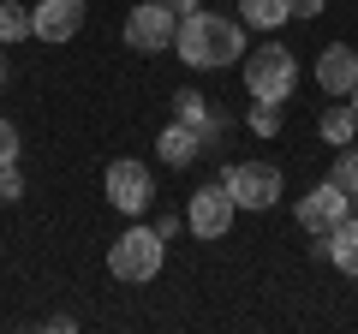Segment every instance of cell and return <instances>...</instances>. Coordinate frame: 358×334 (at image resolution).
Returning a JSON list of instances; mask_svg holds the SVG:
<instances>
[{"label":"cell","mask_w":358,"mask_h":334,"mask_svg":"<svg viewBox=\"0 0 358 334\" xmlns=\"http://www.w3.org/2000/svg\"><path fill=\"white\" fill-rule=\"evenodd\" d=\"M329 180L341 185L346 197L358 191V150H352V143H346V150H334V173H329Z\"/></svg>","instance_id":"obj_17"},{"label":"cell","mask_w":358,"mask_h":334,"mask_svg":"<svg viewBox=\"0 0 358 334\" xmlns=\"http://www.w3.org/2000/svg\"><path fill=\"white\" fill-rule=\"evenodd\" d=\"M293 215H299V227H305L310 239H322L329 227H341V221L352 215V197H346L334 180H322V185H310V191L299 197V209H293Z\"/></svg>","instance_id":"obj_8"},{"label":"cell","mask_w":358,"mask_h":334,"mask_svg":"<svg viewBox=\"0 0 358 334\" xmlns=\"http://www.w3.org/2000/svg\"><path fill=\"white\" fill-rule=\"evenodd\" d=\"M317 257H329L341 275H352V281H358V215H346L341 227L322 233V239H317Z\"/></svg>","instance_id":"obj_12"},{"label":"cell","mask_w":358,"mask_h":334,"mask_svg":"<svg viewBox=\"0 0 358 334\" xmlns=\"http://www.w3.org/2000/svg\"><path fill=\"white\" fill-rule=\"evenodd\" d=\"M317 131H322V143H329V150H346V143L358 138V114H352V102H334V108H322Z\"/></svg>","instance_id":"obj_14"},{"label":"cell","mask_w":358,"mask_h":334,"mask_svg":"<svg viewBox=\"0 0 358 334\" xmlns=\"http://www.w3.org/2000/svg\"><path fill=\"white\" fill-rule=\"evenodd\" d=\"M173 119H179V126H192L203 150H221V138H227V119H221L215 108H209V96H197V90H179L173 96Z\"/></svg>","instance_id":"obj_10"},{"label":"cell","mask_w":358,"mask_h":334,"mask_svg":"<svg viewBox=\"0 0 358 334\" xmlns=\"http://www.w3.org/2000/svg\"><path fill=\"white\" fill-rule=\"evenodd\" d=\"M30 24H36V42H72L78 30H84V0H36V13H30Z\"/></svg>","instance_id":"obj_9"},{"label":"cell","mask_w":358,"mask_h":334,"mask_svg":"<svg viewBox=\"0 0 358 334\" xmlns=\"http://www.w3.org/2000/svg\"><path fill=\"white\" fill-rule=\"evenodd\" d=\"M102 191H108V203H114L120 215H143V209L155 203V173L143 161H131V155H120V161H108Z\"/></svg>","instance_id":"obj_5"},{"label":"cell","mask_w":358,"mask_h":334,"mask_svg":"<svg viewBox=\"0 0 358 334\" xmlns=\"http://www.w3.org/2000/svg\"><path fill=\"white\" fill-rule=\"evenodd\" d=\"M162 263H167V239H162L155 227H126L114 245H108V275H114V281H126V286L155 281V275H162Z\"/></svg>","instance_id":"obj_2"},{"label":"cell","mask_w":358,"mask_h":334,"mask_svg":"<svg viewBox=\"0 0 358 334\" xmlns=\"http://www.w3.org/2000/svg\"><path fill=\"white\" fill-rule=\"evenodd\" d=\"M352 84H358V48L352 42H329L317 54V90L322 96H352Z\"/></svg>","instance_id":"obj_11"},{"label":"cell","mask_w":358,"mask_h":334,"mask_svg":"<svg viewBox=\"0 0 358 334\" xmlns=\"http://www.w3.org/2000/svg\"><path fill=\"white\" fill-rule=\"evenodd\" d=\"M322 13V0H293V18H317Z\"/></svg>","instance_id":"obj_21"},{"label":"cell","mask_w":358,"mask_h":334,"mask_svg":"<svg viewBox=\"0 0 358 334\" xmlns=\"http://www.w3.org/2000/svg\"><path fill=\"white\" fill-rule=\"evenodd\" d=\"M251 131L257 138H275L281 131V102H257L251 96Z\"/></svg>","instance_id":"obj_18"},{"label":"cell","mask_w":358,"mask_h":334,"mask_svg":"<svg viewBox=\"0 0 358 334\" xmlns=\"http://www.w3.org/2000/svg\"><path fill=\"white\" fill-rule=\"evenodd\" d=\"M155 150H162V161H167V167H192L197 155H203V143H197V131H192V126H179V119H173V126L155 138Z\"/></svg>","instance_id":"obj_13"},{"label":"cell","mask_w":358,"mask_h":334,"mask_svg":"<svg viewBox=\"0 0 358 334\" xmlns=\"http://www.w3.org/2000/svg\"><path fill=\"white\" fill-rule=\"evenodd\" d=\"M346 102H352V114H358V84H352V96H346Z\"/></svg>","instance_id":"obj_24"},{"label":"cell","mask_w":358,"mask_h":334,"mask_svg":"<svg viewBox=\"0 0 358 334\" xmlns=\"http://www.w3.org/2000/svg\"><path fill=\"white\" fill-rule=\"evenodd\" d=\"M24 197V173H18V161L0 167V203H18Z\"/></svg>","instance_id":"obj_19"},{"label":"cell","mask_w":358,"mask_h":334,"mask_svg":"<svg viewBox=\"0 0 358 334\" xmlns=\"http://www.w3.org/2000/svg\"><path fill=\"white\" fill-rule=\"evenodd\" d=\"M167 6H173L179 18H185V13H197V0H167Z\"/></svg>","instance_id":"obj_22"},{"label":"cell","mask_w":358,"mask_h":334,"mask_svg":"<svg viewBox=\"0 0 358 334\" xmlns=\"http://www.w3.org/2000/svg\"><path fill=\"white\" fill-rule=\"evenodd\" d=\"M6 161H18V126L13 119H0V167Z\"/></svg>","instance_id":"obj_20"},{"label":"cell","mask_w":358,"mask_h":334,"mask_svg":"<svg viewBox=\"0 0 358 334\" xmlns=\"http://www.w3.org/2000/svg\"><path fill=\"white\" fill-rule=\"evenodd\" d=\"M173 48H179V60L197 66V72H221V66L245 60V18H227V13L197 6V13L179 18Z\"/></svg>","instance_id":"obj_1"},{"label":"cell","mask_w":358,"mask_h":334,"mask_svg":"<svg viewBox=\"0 0 358 334\" xmlns=\"http://www.w3.org/2000/svg\"><path fill=\"white\" fill-rule=\"evenodd\" d=\"M6 78H13V66H6V54H0V84H6Z\"/></svg>","instance_id":"obj_23"},{"label":"cell","mask_w":358,"mask_h":334,"mask_svg":"<svg viewBox=\"0 0 358 334\" xmlns=\"http://www.w3.org/2000/svg\"><path fill=\"white\" fill-rule=\"evenodd\" d=\"M179 36V13L167 6V0H143V6H131L126 18V48L131 54H167Z\"/></svg>","instance_id":"obj_6"},{"label":"cell","mask_w":358,"mask_h":334,"mask_svg":"<svg viewBox=\"0 0 358 334\" xmlns=\"http://www.w3.org/2000/svg\"><path fill=\"white\" fill-rule=\"evenodd\" d=\"M239 18L251 30H281L293 18V0H239Z\"/></svg>","instance_id":"obj_15"},{"label":"cell","mask_w":358,"mask_h":334,"mask_svg":"<svg viewBox=\"0 0 358 334\" xmlns=\"http://www.w3.org/2000/svg\"><path fill=\"white\" fill-rule=\"evenodd\" d=\"M352 215H358V191H352Z\"/></svg>","instance_id":"obj_25"},{"label":"cell","mask_w":358,"mask_h":334,"mask_svg":"<svg viewBox=\"0 0 358 334\" xmlns=\"http://www.w3.org/2000/svg\"><path fill=\"white\" fill-rule=\"evenodd\" d=\"M299 84V54L281 48V42L268 36L263 48H245V90L257 96V102H287Z\"/></svg>","instance_id":"obj_3"},{"label":"cell","mask_w":358,"mask_h":334,"mask_svg":"<svg viewBox=\"0 0 358 334\" xmlns=\"http://www.w3.org/2000/svg\"><path fill=\"white\" fill-rule=\"evenodd\" d=\"M233 215H239V203H233L227 197V185H197L192 191V203H185V233H192V239H227L233 233Z\"/></svg>","instance_id":"obj_7"},{"label":"cell","mask_w":358,"mask_h":334,"mask_svg":"<svg viewBox=\"0 0 358 334\" xmlns=\"http://www.w3.org/2000/svg\"><path fill=\"white\" fill-rule=\"evenodd\" d=\"M221 185H227V197L245 209V215L275 209V203H281V191H287V180H281V167H275V161H233Z\"/></svg>","instance_id":"obj_4"},{"label":"cell","mask_w":358,"mask_h":334,"mask_svg":"<svg viewBox=\"0 0 358 334\" xmlns=\"http://www.w3.org/2000/svg\"><path fill=\"white\" fill-rule=\"evenodd\" d=\"M24 36H36V24H30V6H24V0H0V42L13 48V42H24Z\"/></svg>","instance_id":"obj_16"}]
</instances>
